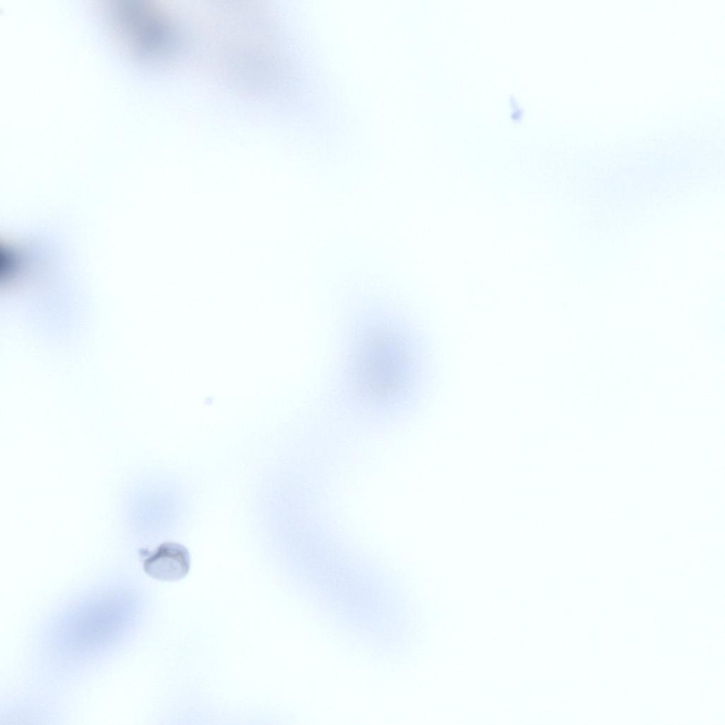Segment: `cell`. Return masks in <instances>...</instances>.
I'll return each mask as SVG.
<instances>
[{"label": "cell", "instance_id": "1", "mask_svg": "<svg viewBox=\"0 0 725 725\" xmlns=\"http://www.w3.org/2000/svg\"><path fill=\"white\" fill-rule=\"evenodd\" d=\"M336 378L341 411L387 419L413 407L421 362L417 336L407 319L382 308L350 314Z\"/></svg>", "mask_w": 725, "mask_h": 725}, {"label": "cell", "instance_id": "2", "mask_svg": "<svg viewBox=\"0 0 725 725\" xmlns=\"http://www.w3.org/2000/svg\"><path fill=\"white\" fill-rule=\"evenodd\" d=\"M103 23L125 55L132 62L159 65L176 55L179 37L167 8L150 0L97 1Z\"/></svg>", "mask_w": 725, "mask_h": 725}, {"label": "cell", "instance_id": "3", "mask_svg": "<svg viewBox=\"0 0 725 725\" xmlns=\"http://www.w3.org/2000/svg\"><path fill=\"white\" fill-rule=\"evenodd\" d=\"M190 559L188 550L176 542H165L143 561V569L153 578L163 581H176L189 572Z\"/></svg>", "mask_w": 725, "mask_h": 725}]
</instances>
